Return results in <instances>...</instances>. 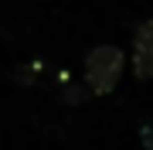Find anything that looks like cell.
Returning <instances> with one entry per match:
<instances>
[{
    "instance_id": "cell-3",
    "label": "cell",
    "mask_w": 153,
    "mask_h": 150,
    "mask_svg": "<svg viewBox=\"0 0 153 150\" xmlns=\"http://www.w3.org/2000/svg\"><path fill=\"white\" fill-rule=\"evenodd\" d=\"M140 137H143V150H153V123L140 130Z\"/></svg>"
},
{
    "instance_id": "cell-2",
    "label": "cell",
    "mask_w": 153,
    "mask_h": 150,
    "mask_svg": "<svg viewBox=\"0 0 153 150\" xmlns=\"http://www.w3.org/2000/svg\"><path fill=\"white\" fill-rule=\"evenodd\" d=\"M133 68H136V78H153V21L140 24L136 38H133Z\"/></svg>"
},
{
    "instance_id": "cell-1",
    "label": "cell",
    "mask_w": 153,
    "mask_h": 150,
    "mask_svg": "<svg viewBox=\"0 0 153 150\" xmlns=\"http://www.w3.org/2000/svg\"><path fill=\"white\" fill-rule=\"evenodd\" d=\"M123 75V51L116 45H99L88 51L85 58V82L95 96H109L116 85H119Z\"/></svg>"
}]
</instances>
